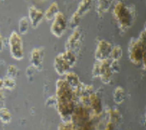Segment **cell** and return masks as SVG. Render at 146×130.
<instances>
[{"label": "cell", "instance_id": "cell-15", "mask_svg": "<svg viewBox=\"0 0 146 130\" xmlns=\"http://www.w3.org/2000/svg\"><path fill=\"white\" fill-rule=\"evenodd\" d=\"M64 80L68 84V85L74 90V92L81 86L82 84L79 76L76 74L75 72L69 71L64 75Z\"/></svg>", "mask_w": 146, "mask_h": 130}, {"label": "cell", "instance_id": "cell-22", "mask_svg": "<svg viewBox=\"0 0 146 130\" xmlns=\"http://www.w3.org/2000/svg\"><path fill=\"white\" fill-rule=\"evenodd\" d=\"M3 88L9 90V91H13L16 88V80H15V78L5 76L3 78Z\"/></svg>", "mask_w": 146, "mask_h": 130}, {"label": "cell", "instance_id": "cell-26", "mask_svg": "<svg viewBox=\"0 0 146 130\" xmlns=\"http://www.w3.org/2000/svg\"><path fill=\"white\" fill-rule=\"evenodd\" d=\"M110 68L112 72V74H118L120 71V65H119V61H113L110 60Z\"/></svg>", "mask_w": 146, "mask_h": 130}, {"label": "cell", "instance_id": "cell-17", "mask_svg": "<svg viewBox=\"0 0 146 130\" xmlns=\"http://www.w3.org/2000/svg\"><path fill=\"white\" fill-rule=\"evenodd\" d=\"M125 97H126V94H125V92L122 87L118 86L114 89V91H113V101L115 104L120 105L125 101Z\"/></svg>", "mask_w": 146, "mask_h": 130}, {"label": "cell", "instance_id": "cell-5", "mask_svg": "<svg viewBox=\"0 0 146 130\" xmlns=\"http://www.w3.org/2000/svg\"><path fill=\"white\" fill-rule=\"evenodd\" d=\"M91 6L92 0H81L76 10L74 12L70 20L68 21V26L72 29L78 27L82 18L91 10Z\"/></svg>", "mask_w": 146, "mask_h": 130}, {"label": "cell", "instance_id": "cell-27", "mask_svg": "<svg viewBox=\"0 0 146 130\" xmlns=\"http://www.w3.org/2000/svg\"><path fill=\"white\" fill-rule=\"evenodd\" d=\"M92 77L96 78H100V61H96L92 68Z\"/></svg>", "mask_w": 146, "mask_h": 130}, {"label": "cell", "instance_id": "cell-19", "mask_svg": "<svg viewBox=\"0 0 146 130\" xmlns=\"http://www.w3.org/2000/svg\"><path fill=\"white\" fill-rule=\"evenodd\" d=\"M30 28V23L27 17H22L21 19H19L18 22V34L20 35H25L27 34L28 30Z\"/></svg>", "mask_w": 146, "mask_h": 130}, {"label": "cell", "instance_id": "cell-1", "mask_svg": "<svg viewBox=\"0 0 146 130\" xmlns=\"http://www.w3.org/2000/svg\"><path fill=\"white\" fill-rule=\"evenodd\" d=\"M55 96L56 98V109L62 119V122L71 121L72 114L78 101L76 93L64 78L56 80Z\"/></svg>", "mask_w": 146, "mask_h": 130}, {"label": "cell", "instance_id": "cell-30", "mask_svg": "<svg viewBox=\"0 0 146 130\" xmlns=\"http://www.w3.org/2000/svg\"><path fill=\"white\" fill-rule=\"evenodd\" d=\"M115 125L116 124H115L114 123L108 121L103 130H115Z\"/></svg>", "mask_w": 146, "mask_h": 130}, {"label": "cell", "instance_id": "cell-11", "mask_svg": "<svg viewBox=\"0 0 146 130\" xmlns=\"http://www.w3.org/2000/svg\"><path fill=\"white\" fill-rule=\"evenodd\" d=\"M82 28L80 26L74 28L72 33V34L67 38V40L65 43V48L66 50H72L75 52L76 48H78L81 46V42H82Z\"/></svg>", "mask_w": 146, "mask_h": 130}, {"label": "cell", "instance_id": "cell-20", "mask_svg": "<svg viewBox=\"0 0 146 130\" xmlns=\"http://www.w3.org/2000/svg\"><path fill=\"white\" fill-rule=\"evenodd\" d=\"M123 57V49L120 45H115L112 47L110 54L109 59L113 61H120Z\"/></svg>", "mask_w": 146, "mask_h": 130}, {"label": "cell", "instance_id": "cell-29", "mask_svg": "<svg viewBox=\"0 0 146 130\" xmlns=\"http://www.w3.org/2000/svg\"><path fill=\"white\" fill-rule=\"evenodd\" d=\"M36 71V68H34L33 66H29L28 68H27V69H26V75H27V78H33V76H34V72Z\"/></svg>", "mask_w": 146, "mask_h": 130}, {"label": "cell", "instance_id": "cell-28", "mask_svg": "<svg viewBox=\"0 0 146 130\" xmlns=\"http://www.w3.org/2000/svg\"><path fill=\"white\" fill-rule=\"evenodd\" d=\"M45 104L46 107L54 108V109H56V96H55V95L50 96V97L46 99Z\"/></svg>", "mask_w": 146, "mask_h": 130}, {"label": "cell", "instance_id": "cell-4", "mask_svg": "<svg viewBox=\"0 0 146 130\" xmlns=\"http://www.w3.org/2000/svg\"><path fill=\"white\" fill-rule=\"evenodd\" d=\"M9 47L12 58L21 61L24 58V48L22 36L16 31H13L9 38Z\"/></svg>", "mask_w": 146, "mask_h": 130}, {"label": "cell", "instance_id": "cell-34", "mask_svg": "<svg viewBox=\"0 0 146 130\" xmlns=\"http://www.w3.org/2000/svg\"><path fill=\"white\" fill-rule=\"evenodd\" d=\"M116 2H124V0H115Z\"/></svg>", "mask_w": 146, "mask_h": 130}, {"label": "cell", "instance_id": "cell-8", "mask_svg": "<svg viewBox=\"0 0 146 130\" xmlns=\"http://www.w3.org/2000/svg\"><path fill=\"white\" fill-rule=\"evenodd\" d=\"M44 56H45V50L43 47L34 48L32 49L30 53L29 61H30L31 66L36 68V71H40L42 69Z\"/></svg>", "mask_w": 146, "mask_h": 130}, {"label": "cell", "instance_id": "cell-9", "mask_svg": "<svg viewBox=\"0 0 146 130\" xmlns=\"http://www.w3.org/2000/svg\"><path fill=\"white\" fill-rule=\"evenodd\" d=\"M112 47V44L110 42L105 39H100L95 50L96 61H102L109 58Z\"/></svg>", "mask_w": 146, "mask_h": 130}, {"label": "cell", "instance_id": "cell-24", "mask_svg": "<svg viewBox=\"0 0 146 130\" xmlns=\"http://www.w3.org/2000/svg\"><path fill=\"white\" fill-rule=\"evenodd\" d=\"M57 130H76V129L72 121H67V122H61L58 124Z\"/></svg>", "mask_w": 146, "mask_h": 130}, {"label": "cell", "instance_id": "cell-32", "mask_svg": "<svg viewBox=\"0 0 146 130\" xmlns=\"http://www.w3.org/2000/svg\"><path fill=\"white\" fill-rule=\"evenodd\" d=\"M3 48H4V38L2 34H0V53L3 51Z\"/></svg>", "mask_w": 146, "mask_h": 130}, {"label": "cell", "instance_id": "cell-16", "mask_svg": "<svg viewBox=\"0 0 146 130\" xmlns=\"http://www.w3.org/2000/svg\"><path fill=\"white\" fill-rule=\"evenodd\" d=\"M59 12V6L56 2H53L44 12V19L46 21H52Z\"/></svg>", "mask_w": 146, "mask_h": 130}, {"label": "cell", "instance_id": "cell-7", "mask_svg": "<svg viewBox=\"0 0 146 130\" xmlns=\"http://www.w3.org/2000/svg\"><path fill=\"white\" fill-rule=\"evenodd\" d=\"M91 119H92V116H91L90 109L80 103H77L72 114L71 121L76 128Z\"/></svg>", "mask_w": 146, "mask_h": 130}, {"label": "cell", "instance_id": "cell-14", "mask_svg": "<svg viewBox=\"0 0 146 130\" xmlns=\"http://www.w3.org/2000/svg\"><path fill=\"white\" fill-rule=\"evenodd\" d=\"M110 60L109 58L100 61V78L102 84H109L112 80L113 74L110 68Z\"/></svg>", "mask_w": 146, "mask_h": 130}, {"label": "cell", "instance_id": "cell-25", "mask_svg": "<svg viewBox=\"0 0 146 130\" xmlns=\"http://www.w3.org/2000/svg\"><path fill=\"white\" fill-rule=\"evenodd\" d=\"M18 74V68L13 64H10L7 68V74L6 76L13 78H16Z\"/></svg>", "mask_w": 146, "mask_h": 130}, {"label": "cell", "instance_id": "cell-35", "mask_svg": "<svg viewBox=\"0 0 146 130\" xmlns=\"http://www.w3.org/2000/svg\"><path fill=\"white\" fill-rule=\"evenodd\" d=\"M108 1H110V3H113V1H114V0H108Z\"/></svg>", "mask_w": 146, "mask_h": 130}, {"label": "cell", "instance_id": "cell-21", "mask_svg": "<svg viewBox=\"0 0 146 130\" xmlns=\"http://www.w3.org/2000/svg\"><path fill=\"white\" fill-rule=\"evenodd\" d=\"M0 121L3 124H9L12 121V114L9 109L5 107L0 109Z\"/></svg>", "mask_w": 146, "mask_h": 130}, {"label": "cell", "instance_id": "cell-13", "mask_svg": "<svg viewBox=\"0 0 146 130\" xmlns=\"http://www.w3.org/2000/svg\"><path fill=\"white\" fill-rule=\"evenodd\" d=\"M89 109L91 110V116L93 117H100L103 112V106L101 99L99 95L96 92L92 93L90 95V103Z\"/></svg>", "mask_w": 146, "mask_h": 130}, {"label": "cell", "instance_id": "cell-2", "mask_svg": "<svg viewBox=\"0 0 146 130\" xmlns=\"http://www.w3.org/2000/svg\"><path fill=\"white\" fill-rule=\"evenodd\" d=\"M112 15L119 31L124 34L135 23L137 11L134 5H126L124 2H116L112 10Z\"/></svg>", "mask_w": 146, "mask_h": 130}, {"label": "cell", "instance_id": "cell-18", "mask_svg": "<svg viewBox=\"0 0 146 130\" xmlns=\"http://www.w3.org/2000/svg\"><path fill=\"white\" fill-rule=\"evenodd\" d=\"M112 3L108 0H98L96 5V13L99 17H101L104 13L109 11Z\"/></svg>", "mask_w": 146, "mask_h": 130}, {"label": "cell", "instance_id": "cell-23", "mask_svg": "<svg viewBox=\"0 0 146 130\" xmlns=\"http://www.w3.org/2000/svg\"><path fill=\"white\" fill-rule=\"evenodd\" d=\"M109 116V121L114 123L115 124H117L119 121L120 120V113L116 109H110L107 111Z\"/></svg>", "mask_w": 146, "mask_h": 130}, {"label": "cell", "instance_id": "cell-10", "mask_svg": "<svg viewBox=\"0 0 146 130\" xmlns=\"http://www.w3.org/2000/svg\"><path fill=\"white\" fill-rule=\"evenodd\" d=\"M53 68L55 71L59 76H64L68 73L72 68L66 58L65 57L63 53H61L55 57L53 62Z\"/></svg>", "mask_w": 146, "mask_h": 130}, {"label": "cell", "instance_id": "cell-33", "mask_svg": "<svg viewBox=\"0 0 146 130\" xmlns=\"http://www.w3.org/2000/svg\"><path fill=\"white\" fill-rule=\"evenodd\" d=\"M3 78H0V90H3Z\"/></svg>", "mask_w": 146, "mask_h": 130}, {"label": "cell", "instance_id": "cell-3", "mask_svg": "<svg viewBox=\"0 0 146 130\" xmlns=\"http://www.w3.org/2000/svg\"><path fill=\"white\" fill-rule=\"evenodd\" d=\"M145 41L140 40L139 38H132L128 44V57L133 64L143 65V69L145 70Z\"/></svg>", "mask_w": 146, "mask_h": 130}, {"label": "cell", "instance_id": "cell-31", "mask_svg": "<svg viewBox=\"0 0 146 130\" xmlns=\"http://www.w3.org/2000/svg\"><path fill=\"white\" fill-rule=\"evenodd\" d=\"M5 104V94L3 90H0V109L4 107Z\"/></svg>", "mask_w": 146, "mask_h": 130}, {"label": "cell", "instance_id": "cell-12", "mask_svg": "<svg viewBox=\"0 0 146 130\" xmlns=\"http://www.w3.org/2000/svg\"><path fill=\"white\" fill-rule=\"evenodd\" d=\"M27 18L30 23V26L33 28H37L44 19V12L34 5H31L28 8Z\"/></svg>", "mask_w": 146, "mask_h": 130}, {"label": "cell", "instance_id": "cell-6", "mask_svg": "<svg viewBox=\"0 0 146 130\" xmlns=\"http://www.w3.org/2000/svg\"><path fill=\"white\" fill-rule=\"evenodd\" d=\"M68 27V20L62 12L59 11L56 15L51 24V33L57 38H60L64 35Z\"/></svg>", "mask_w": 146, "mask_h": 130}]
</instances>
